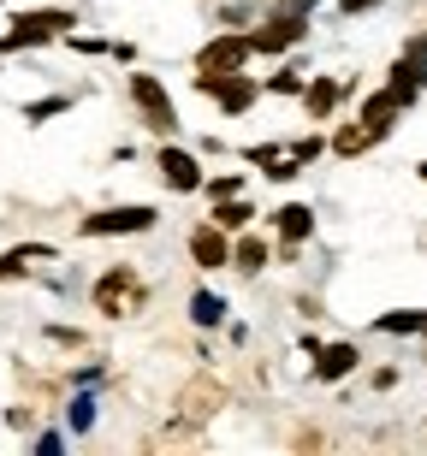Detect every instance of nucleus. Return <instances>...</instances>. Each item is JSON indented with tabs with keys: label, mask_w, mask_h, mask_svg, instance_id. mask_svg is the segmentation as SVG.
Returning a JSON list of instances; mask_svg holds the SVG:
<instances>
[{
	"label": "nucleus",
	"mask_w": 427,
	"mask_h": 456,
	"mask_svg": "<svg viewBox=\"0 0 427 456\" xmlns=\"http://www.w3.org/2000/svg\"><path fill=\"white\" fill-rule=\"evenodd\" d=\"M160 178H167V190H178V196L202 190V167H196L190 149H160Z\"/></svg>",
	"instance_id": "1a4fd4ad"
},
{
	"label": "nucleus",
	"mask_w": 427,
	"mask_h": 456,
	"mask_svg": "<svg viewBox=\"0 0 427 456\" xmlns=\"http://www.w3.org/2000/svg\"><path fill=\"white\" fill-rule=\"evenodd\" d=\"M202 190L214 196V202H226V196H238V190H243V178H238V172H226V178H202Z\"/></svg>",
	"instance_id": "aec40b11"
},
{
	"label": "nucleus",
	"mask_w": 427,
	"mask_h": 456,
	"mask_svg": "<svg viewBox=\"0 0 427 456\" xmlns=\"http://www.w3.org/2000/svg\"><path fill=\"white\" fill-rule=\"evenodd\" d=\"M368 6H380V0H339V12H350V18H357V12H368Z\"/></svg>",
	"instance_id": "393cba45"
},
{
	"label": "nucleus",
	"mask_w": 427,
	"mask_h": 456,
	"mask_svg": "<svg viewBox=\"0 0 427 456\" xmlns=\"http://www.w3.org/2000/svg\"><path fill=\"white\" fill-rule=\"evenodd\" d=\"M321 149H326L321 136H303V142H297V149H291V154H297V160H303V167H308V160H315V154H321Z\"/></svg>",
	"instance_id": "b1692460"
},
{
	"label": "nucleus",
	"mask_w": 427,
	"mask_h": 456,
	"mask_svg": "<svg viewBox=\"0 0 427 456\" xmlns=\"http://www.w3.org/2000/svg\"><path fill=\"white\" fill-rule=\"evenodd\" d=\"M274 89H279V95H303V77H297V71H279Z\"/></svg>",
	"instance_id": "5701e85b"
},
{
	"label": "nucleus",
	"mask_w": 427,
	"mask_h": 456,
	"mask_svg": "<svg viewBox=\"0 0 427 456\" xmlns=\"http://www.w3.org/2000/svg\"><path fill=\"white\" fill-rule=\"evenodd\" d=\"M196 89H202V95H214V102L226 107V113H250V107H256V77H243V71H202V77H196Z\"/></svg>",
	"instance_id": "39448f33"
},
{
	"label": "nucleus",
	"mask_w": 427,
	"mask_h": 456,
	"mask_svg": "<svg viewBox=\"0 0 427 456\" xmlns=\"http://www.w3.org/2000/svg\"><path fill=\"white\" fill-rule=\"evenodd\" d=\"M220 409H226V386L214 379V373H202V379H190V386L178 391V421H190V427L214 421Z\"/></svg>",
	"instance_id": "0eeeda50"
},
{
	"label": "nucleus",
	"mask_w": 427,
	"mask_h": 456,
	"mask_svg": "<svg viewBox=\"0 0 427 456\" xmlns=\"http://www.w3.org/2000/svg\"><path fill=\"white\" fill-rule=\"evenodd\" d=\"M89 421H95V403H89V397H78V403H71V427H78V433H84Z\"/></svg>",
	"instance_id": "4be33fe9"
},
{
	"label": "nucleus",
	"mask_w": 427,
	"mask_h": 456,
	"mask_svg": "<svg viewBox=\"0 0 427 456\" xmlns=\"http://www.w3.org/2000/svg\"><path fill=\"white\" fill-rule=\"evenodd\" d=\"M303 30H308L303 12L274 6V18H267V24H256V30H250V42H256V53H285V48H297V42H303Z\"/></svg>",
	"instance_id": "423d86ee"
},
{
	"label": "nucleus",
	"mask_w": 427,
	"mask_h": 456,
	"mask_svg": "<svg viewBox=\"0 0 427 456\" xmlns=\"http://www.w3.org/2000/svg\"><path fill=\"white\" fill-rule=\"evenodd\" d=\"M143 303H149V285H143L131 267H107L102 279H95V308H102L107 321H125V314H137Z\"/></svg>",
	"instance_id": "f257e3e1"
},
{
	"label": "nucleus",
	"mask_w": 427,
	"mask_h": 456,
	"mask_svg": "<svg viewBox=\"0 0 427 456\" xmlns=\"http://www.w3.org/2000/svg\"><path fill=\"white\" fill-rule=\"evenodd\" d=\"M154 232V208L149 202H131V208H102L84 220V237H137Z\"/></svg>",
	"instance_id": "7ed1b4c3"
},
{
	"label": "nucleus",
	"mask_w": 427,
	"mask_h": 456,
	"mask_svg": "<svg viewBox=\"0 0 427 456\" xmlns=\"http://www.w3.org/2000/svg\"><path fill=\"white\" fill-rule=\"evenodd\" d=\"M362 355H357V344H315V373H321L326 386H333V379H344V373L357 368Z\"/></svg>",
	"instance_id": "9b49d317"
},
{
	"label": "nucleus",
	"mask_w": 427,
	"mask_h": 456,
	"mask_svg": "<svg viewBox=\"0 0 427 456\" xmlns=\"http://www.w3.org/2000/svg\"><path fill=\"white\" fill-rule=\"evenodd\" d=\"M131 102L143 107V125H149V131H160V136L178 131V113H172L160 77H149V71H131Z\"/></svg>",
	"instance_id": "20e7f679"
},
{
	"label": "nucleus",
	"mask_w": 427,
	"mask_h": 456,
	"mask_svg": "<svg viewBox=\"0 0 427 456\" xmlns=\"http://www.w3.org/2000/svg\"><path fill=\"white\" fill-rule=\"evenodd\" d=\"M398 113H404V102H398L392 89H380V95H368V102H362V125H368L374 136L392 131V118H398Z\"/></svg>",
	"instance_id": "ddd939ff"
},
{
	"label": "nucleus",
	"mask_w": 427,
	"mask_h": 456,
	"mask_svg": "<svg viewBox=\"0 0 427 456\" xmlns=\"http://www.w3.org/2000/svg\"><path fill=\"white\" fill-rule=\"evenodd\" d=\"M250 220H256V214H250V202H238V196H226V202L214 208V225H220V232H243Z\"/></svg>",
	"instance_id": "6ab92c4d"
},
{
	"label": "nucleus",
	"mask_w": 427,
	"mask_h": 456,
	"mask_svg": "<svg viewBox=\"0 0 427 456\" xmlns=\"http://www.w3.org/2000/svg\"><path fill=\"white\" fill-rule=\"evenodd\" d=\"M374 142H380V136H374V131H368V125L357 118V125H344V131L333 136V154H344V160H357V154H368Z\"/></svg>",
	"instance_id": "2eb2a0df"
},
{
	"label": "nucleus",
	"mask_w": 427,
	"mask_h": 456,
	"mask_svg": "<svg viewBox=\"0 0 427 456\" xmlns=\"http://www.w3.org/2000/svg\"><path fill=\"white\" fill-rule=\"evenodd\" d=\"M226 232L220 225H196V232H190V261H196V267L202 273H214V267H226Z\"/></svg>",
	"instance_id": "9d476101"
},
{
	"label": "nucleus",
	"mask_w": 427,
	"mask_h": 456,
	"mask_svg": "<svg viewBox=\"0 0 427 456\" xmlns=\"http://www.w3.org/2000/svg\"><path fill=\"white\" fill-rule=\"evenodd\" d=\"M190 321L196 326H226V303L214 290H196V297H190Z\"/></svg>",
	"instance_id": "a211bd4d"
},
{
	"label": "nucleus",
	"mask_w": 427,
	"mask_h": 456,
	"mask_svg": "<svg viewBox=\"0 0 427 456\" xmlns=\"http://www.w3.org/2000/svg\"><path fill=\"white\" fill-rule=\"evenodd\" d=\"M404 60L415 66V77H422V89H427V42H410V48H404Z\"/></svg>",
	"instance_id": "412c9836"
},
{
	"label": "nucleus",
	"mask_w": 427,
	"mask_h": 456,
	"mask_svg": "<svg viewBox=\"0 0 427 456\" xmlns=\"http://www.w3.org/2000/svg\"><path fill=\"white\" fill-rule=\"evenodd\" d=\"M339 95H344V84H333V77H315V84H303V107H308V118H326L333 107H339Z\"/></svg>",
	"instance_id": "4468645a"
},
{
	"label": "nucleus",
	"mask_w": 427,
	"mask_h": 456,
	"mask_svg": "<svg viewBox=\"0 0 427 456\" xmlns=\"http://www.w3.org/2000/svg\"><path fill=\"white\" fill-rule=\"evenodd\" d=\"M256 53L250 36H214L202 53H196V71H243V60Z\"/></svg>",
	"instance_id": "6e6552de"
},
{
	"label": "nucleus",
	"mask_w": 427,
	"mask_h": 456,
	"mask_svg": "<svg viewBox=\"0 0 427 456\" xmlns=\"http://www.w3.org/2000/svg\"><path fill=\"white\" fill-rule=\"evenodd\" d=\"M274 232H279V243H285V249H297V243L315 232V214H308L303 202H291V208H279V214H274Z\"/></svg>",
	"instance_id": "f8f14e48"
},
{
	"label": "nucleus",
	"mask_w": 427,
	"mask_h": 456,
	"mask_svg": "<svg viewBox=\"0 0 427 456\" xmlns=\"http://www.w3.org/2000/svg\"><path fill=\"white\" fill-rule=\"evenodd\" d=\"M60 30H71V12H60V6H42V12H18L12 30L0 36V48L18 53V48H42V42H53Z\"/></svg>",
	"instance_id": "f03ea898"
},
{
	"label": "nucleus",
	"mask_w": 427,
	"mask_h": 456,
	"mask_svg": "<svg viewBox=\"0 0 427 456\" xmlns=\"http://www.w3.org/2000/svg\"><path fill=\"white\" fill-rule=\"evenodd\" d=\"M267 237H238V243H232V261H238V273H261L267 267Z\"/></svg>",
	"instance_id": "f3484780"
},
{
	"label": "nucleus",
	"mask_w": 427,
	"mask_h": 456,
	"mask_svg": "<svg viewBox=\"0 0 427 456\" xmlns=\"http://www.w3.org/2000/svg\"><path fill=\"white\" fill-rule=\"evenodd\" d=\"M36 261H53V249H48V243H24V249L0 255V279H18V273H30Z\"/></svg>",
	"instance_id": "dca6fc26"
}]
</instances>
